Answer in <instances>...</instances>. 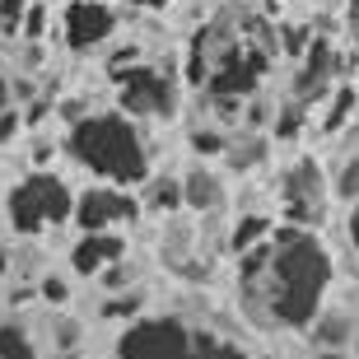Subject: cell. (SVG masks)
<instances>
[{"label":"cell","mask_w":359,"mask_h":359,"mask_svg":"<svg viewBox=\"0 0 359 359\" xmlns=\"http://www.w3.org/2000/svg\"><path fill=\"white\" fill-rule=\"evenodd\" d=\"M327 173H322L318 159H299L280 173V205H285V219L290 224H322L327 219Z\"/></svg>","instance_id":"cell-5"},{"label":"cell","mask_w":359,"mask_h":359,"mask_svg":"<svg viewBox=\"0 0 359 359\" xmlns=\"http://www.w3.org/2000/svg\"><path fill=\"white\" fill-rule=\"evenodd\" d=\"M182 205H191L196 215H210L224 205V187H219V177L210 173V168H191V173L182 177Z\"/></svg>","instance_id":"cell-11"},{"label":"cell","mask_w":359,"mask_h":359,"mask_svg":"<svg viewBox=\"0 0 359 359\" xmlns=\"http://www.w3.org/2000/svg\"><path fill=\"white\" fill-rule=\"evenodd\" d=\"M10 103V80H5V75H0V107Z\"/></svg>","instance_id":"cell-32"},{"label":"cell","mask_w":359,"mask_h":359,"mask_svg":"<svg viewBox=\"0 0 359 359\" xmlns=\"http://www.w3.org/2000/svg\"><path fill=\"white\" fill-rule=\"evenodd\" d=\"M117 89H121V112H126V117L168 121L177 112V80L159 66H140V61H135L131 70L117 75Z\"/></svg>","instance_id":"cell-4"},{"label":"cell","mask_w":359,"mask_h":359,"mask_svg":"<svg viewBox=\"0 0 359 359\" xmlns=\"http://www.w3.org/2000/svg\"><path fill=\"white\" fill-rule=\"evenodd\" d=\"M135 61H140V47H117V52L107 56V75H112V80H117L121 70H131Z\"/></svg>","instance_id":"cell-22"},{"label":"cell","mask_w":359,"mask_h":359,"mask_svg":"<svg viewBox=\"0 0 359 359\" xmlns=\"http://www.w3.org/2000/svg\"><path fill=\"white\" fill-rule=\"evenodd\" d=\"M350 336H355V322L350 318H313V346L318 350H341L350 346Z\"/></svg>","instance_id":"cell-13"},{"label":"cell","mask_w":359,"mask_h":359,"mask_svg":"<svg viewBox=\"0 0 359 359\" xmlns=\"http://www.w3.org/2000/svg\"><path fill=\"white\" fill-rule=\"evenodd\" d=\"M70 215H75V196L52 173H33L10 191V224L19 233H42L47 224H61Z\"/></svg>","instance_id":"cell-3"},{"label":"cell","mask_w":359,"mask_h":359,"mask_svg":"<svg viewBox=\"0 0 359 359\" xmlns=\"http://www.w3.org/2000/svg\"><path fill=\"white\" fill-rule=\"evenodd\" d=\"M135 205L126 191H112V187H89V191H80V201H75V224L84 229V233H98V229H112V224H126V219H135Z\"/></svg>","instance_id":"cell-9"},{"label":"cell","mask_w":359,"mask_h":359,"mask_svg":"<svg viewBox=\"0 0 359 359\" xmlns=\"http://www.w3.org/2000/svg\"><path fill=\"white\" fill-rule=\"evenodd\" d=\"M350 243L359 248V201H350Z\"/></svg>","instance_id":"cell-30"},{"label":"cell","mask_w":359,"mask_h":359,"mask_svg":"<svg viewBox=\"0 0 359 359\" xmlns=\"http://www.w3.org/2000/svg\"><path fill=\"white\" fill-rule=\"evenodd\" d=\"M332 191H336V196H346V201H359V126L346 135V145H341Z\"/></svg>","instance_id":"cell-12"},{"label":"cell","mask_w":359,"mask_h":359,"mask_svg":"<svg viewBox=\"0 0 359 359\" xmlns=\"http://www.w3.org/2000/svg\"><path fill=\"white\" fill-rule=\"evenodd\" d=\"M327 285H332V257L322 238L304 224H285L271 233L266 266L238 280V304L257 327L304 332L322 313Z\"/></svg>","instance_id":"cell-1"},{"label":"cell","mask_w":359,"mask_h":359,"mask_svg":"<svg viewBox=\"0 0 359 359\" xmlns=\"http://www.w3.org/2000/svg\"><path fill=\"white\" fill-rule=\"evenodd\" d=\"M224 145L229 140L219 131H210V126H205V131H201V126L191 131V149H196V154H224Z\"/></svg>","instance_id":"cell-21"},{"label":"cell","mask_w":359,"mask_h":359,"mask_svg":"<svg viewBox=\"0 0 359 359\" xmlns=\"http://www.w3.org/2000/svg\"><path fill=\"white\" fill-rule=\"evenodd\" d=\"M341 66H346V61H341V52H336V42L332 38H313L308 52H304V66H299V75H294L290 98H299V103H308V107L327 103V93L336 89Z\"/></svg>","instance_id":"cell-7"},{"label":"cell","mask_w":359,"mask_h":359,"mask_svg":"<svg viewBox=\"0 0 359 359\" xmlns=\"http://www.w3.org/2000/svg\"><path fill=\"white\" fill-rule=\"evenodd\" d=\"M42 24H47V5L28 0V10H24V33H28V38H42Z\"/></svg>","instance_id":"cell-24"},{"label":"cell","mask_w":359,"mask_h":359,"mask_svg":"<svg viewBox=\"0 0 359 359\" xmlns=\"http://www.w3.org/2000/svg\"><path fill=\"white\" fill-rule=\"evenodd\" d=\"M121 355L131 359H177V355H191V327L177 318H145V322H131L117 341Z\"/></svg>","instance_id":"cell-6"},{"label":"cell","mask_w":359,"mask_h":359,"mask_svg":"<svg viewBox=\"0 0 359 359\" xmlns=\"http://www.w3.org/2000/svg\"><path fill=\"white\" fill-rule=\"evenodd\" d=\"M262 238H271V219L266 215H243L238 224H233V233H229V248H233V252H248V248H257Z\"/></svg>","instance_id":"cell-16"},{"label":"cell","mask_w":359,"mask_h":359,"mask_svg":"<svg viewBox=\"0 0 359 359\" xmlns=\"http://www.w3.org/2000/svg\"><path fill=\"white\" fill-rule=\"evenodd\" d=\"M66 280H42V299H47V304H61V299H66Z\"/></svg>","instance_id":"cell-27"},{"label":"cell","mask_w":359,"mask_h":359,"mask_svg":"<svg viewBox=\"0 0 359 359\" xmlns=\"http://www.w3.org/2000/svg\"><path fill=\"white\" fill-rule=\"evenodd\" d=\"M66 154L80 163L84 173L121 182V187H135L149 177L145 140H140V131L131 126L126 112H89V117L70 121Z\"/></svg>","instance_id":"cell-2"},{"label":"cell","mask_w":359,"mask_h":359,"mask_svg":"<svg viewBox=\"0 0 359 359\" xmlns=\"http://www.w3.org/2000/svg\"><path fill=\"white\" fill-rule=\"evenodd\" d=\"M75 341H80V327L75 322H56V350H75Z\"/></svg>","instance_id":"cell-26"},{"label":"cell","mask_w":359,"mask_h":359,"mask_svg":"<svg viewBox=\"0 0 359 359\" xmlns=\"http://www.w3.org/2000/svg\"><path fill=\"white\" fill-rule=\"evenodd\" d=\"M346 28H350V38L359 42V0H350V5H346Z\"/></svg>","instance_id":"cell-29"},{"label":"cell","mask_w":359,"mask_h":359,"mask_svg":"<svg viewBox=\"0 0 359 359\" xmlns=\"http://www.w3.org/2000/svg\"><path fill=\"white\" fill-rule=\"evenodd\" d=\"M280 38H285V52H290V56H304L308 42H313V28H285Z\"/></svg>","instance_id":"cell-23"},{"label":"cell","mask_w":359,"mask_h":359,"mask_svg":"<svg viewBox=\"0 0 359 359\" xmlns=\"http://www.w3.org/2000/svg\"><path fill=\"white\" fill-rule=\"evenodd\" d=\"M0 355H33V346H28V336L19 332V327H0Z\"/></svg>","instance_id":"cell-20"},{"label":"cell","mask_w":359,"mask_h":359,"mask_svg":"<svg viewBox=\"0 0 359 359\" xmlns=\"http://www.w3.org/2000/svg\"><path fill=\"white\" fill-rule=\"evenodd\" d=\"M145 205L149 210H177V205H182V177H149V191H145Z\"/></svg>","instance_id":"cell-17"},{"label":"cell","mask_w":359,"mask_h":359,"mask_svg":"<svg viewBox=\"0 0 359 359\" xmlns=\"http://www.w3.org/2000/svg\"><path fill=\"white\" fill-rule=\"evenodd\" d=\"M103 285H107V290H121V285H131V266H126V257H117V262L103 271Z\"/></svg>","instance_id":"cell-25"},{"label":"cell","mask_w":359,"mask_h":359,"mask_svg":"<svg viewBox=\"0 0 359 359\" xmlns=\"http://www.w3.org/2000/svg\"><path fill=\"white\" fill-rule=\"evenodd\" d=\"M42 117H47V98H38V103L28 107V121H33V126H38V121H42Z\"/></svg>","instance_id":"cell-31"},{"label":"cell","mask_w":359,"mask_h":359,"mask_svg":"<svg viewBox=\"0 0 359 359\" xmlns=\"http://www.w3.org/2000/svg\"><path fill=\"white\" fill-rule=\"evenodd\" d=\"M224 159L233 173H248V168H257V163L266 159V140L262 135H243V140H229L224 145Z\"/></svg>","instance_id":"cell-15"},{"label":"cell","mask_w":359,"mask_h":359,"mask_svg":"<svg viewBox=\"0 0 359 359\" xmlns=\"http://www.w3.org/2000/svg\"><path fill=\"white\" fill-rule=\"evenodd\" d=\"M350 112H355V89H350V84H336V89L327 93V112H322V131H327V135L346 131Z\"/></svg>","instance_id":"cell-14"},{"label":"cell","mask_w":359,"mask_h":359,"mask_svg":"<svg viewBox=\"0 0 359 359\" xmlns=\"http://www.w3.org/2000/svg\"><path fill=\"white\" fill-rule=\"evenodd\" d=\"M117 257H126V238L112 233V229H98V233H84L70 248V266L80 271V276H103Z\"/></svg>","instance_id":"cell-10"},{"label":"cell","mask_w":359,"mask_h":359,"mask_svg":"<svg viewBox=\"0 0 359 359\" xmlns=\"http://www.w3.org/2000/svg\"><path fill=\"white\" fill-rule=\"evenodd\" d=\"M140 313V294H112L103 304V318H135Z\"/></svg>","instance_id":"cell-19"},{"label":"cell","mask_w":359,"mask_h":359,"mask_svg":"<svg viewBox=\"0 0 359 359\" xmlns=\"http://www.w3.org/2000/svg\"><path fill=\"white\" fill-rule=\"evenodd\" d=\"M313 112L308 103H299V98H290V103L280 107V121H276V140H294V135L304 131V117Z\"/></svg>","instance_id":"cell-18"},{"label":"cell","mask_w":359,"mask_h":359,"mask_svg":"<svg viewBox=\"0 0 359 359\" xmlns=\"http://www.w3.org/2000/svg\"><path fill=\"white\" fill-rule=\"evenodd\" d=\"M66 47L70 52H93L117 33V10L107 0H70L66 5Z\"/></svg>","instance_id":"cell-8"},{"label":"cell","mask_w":359,"mask_h":359,"mask_svg":"<svg viewBox=\"0 0 359 359\" xmlns=\"http://www.w3.org/2000/svg\"><path fill=\"white\" fill-rule=\"evenodd\" d=\"M14 131H19V112H10V107H0V140H10Z\"/></svg>","instance_id":"cell-28"}]
</instances>
